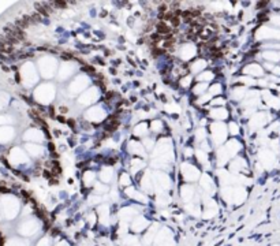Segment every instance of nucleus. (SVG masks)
<instances>
[{
    "instance_id": "nucleus-1",
    "label": "nucleus",
    "mask_w": 280,
    "mask_h": 246,
    "mask_svg": "<svg viewBox=\"0 0 280 246\" xmlns=\"http://www.w3.org/2000/svg\"><path fill=\"white\" fill-rule=\"evenodd\" d=\"M157 34H160V36H169L171 34V27H169L165 22H159L157 23Z\"/></svg>"
},
{
    "instance_id": "nucleus-2",
    "label": "nucleus",
    "mask_w": 280,
    "mask_h": 246,
    "mask_svg": "<svg viewBox=\"0 0 280 246\" xmlns=\"http://www.w3.org/2000/svg\"><path fill=\"white\" fill-rule=\"evenodd\" d=\"M0 161H2L3 165H6L7 168H10V164H8V161H7V159L4 156H0Z\"/></svg>"
},
{
    "instance_id": "nucleus-3",
    "label": "nucleus",
    "mask_w": 280,
    "mask_h": 246,
    "mask_svg": "<svg viewBox=\"0 0 280 246\" xmlns=\"http://www.w3.org/2000/svg\"><path fill=\"white\" fill-rule=\"evenodd\" d=\"M0 193H10V189H7L6 186H3V185H0Z\"/></svg>"
},
{
    "instance_id": "nucleus-4",
    "label": "nucleus",
    "mask_w": 280,
    "mask_h": 246,
    "mask_svg": "<svg viewBox=\"0 0 280 246\" xmlns=\"http://www.w3.org/2000/svg\"><path fill=\"white\" fill-rule=\"evenodd\" d=\"M0 60H4V62H6V60H8V58H7V56H4V55H3L2 52H0Z\"/></svg>"
},
{
    "instance_id": "nucleus-5",
    "label": "nucleus",
    "mask_w": 280,
    "mask_h": 246,
    "mask_svg": "<svg viewBox=\"0 0 280 246\" xmlns=\"http://www.w3.org/2000/svg\"><path fill=\"white\" fill-rule=\"evenodd\" d=\"M3 243H4V238L0 237V246H3Z\"/></svg>"
},
{
    "instance_id": "nucleus-6",
    "label": "nucleus",
    "mask_w": 280,
    "mask_h": 246,
    "mask_svg": "<svg viewBox=\"0 0 280 246\" xmlns=\"http://www.w3.org/2000/svg\"><path fill=\"white\" fill-rule=\"evenodd\" d=\"M2 70H3V71H8L10 69H8L7 66H2Z\"/></svg>"
}]
</instances>
